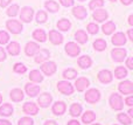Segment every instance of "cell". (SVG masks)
<instances>
[{"mask_svg":"<svg viewBox=\"0 0 133 125\" xmlns=\"http://www.w3.org/2000/svg\"><path fill=\"white\" fill-rule=\"evenodd\" d=\"M115 75L117 78H124V77L127 76V70L125 69L124 67H117L116 68Z\"/></svg>","mask_w":133,"mask_h":125,"instance_id":"35","label":"cell"},{"mask_svg":"<svg viewBox=\"0 0 133 125\" xmlns=\"http://www.w3.org/2000/svg\"><path fill=\"white\" fill-rule=\"evenodd\" d=\"M23 112L27 115H36L39 112V108H37V105L35 103L27 102L23 105Z\"/></svg>","mask_w":133,"mask_h":125,"instance_id":"10","label":"cell"},{"mask_svg":"<svg viewBox=\"0 0 133 125\" xmlns=\"http://www.w3.org/2000/svg\"><path fill=\"white\" fill-rule=\"evenodd\" d=\"M119 91L124 95H129L133 93V84L131 81H124L119 84Z\"/></svg>","mask_w":133,"mask_h":125,"instance_id":"9","label":"cell"},{"mask_svg":"<svg viewBox=\"0 0 133 125\" xmlns=\"http://www.w3.org/2000/svg\"><path fill=\"white\" fill-rule=\"evenodd\" d=\"M11 98L14 102H21L23 100V91L21 89H13L11 91Z\"/></svg>","mask_w":133,"mask_h":125,"instance_id":"21","label":"cell"},{"mask_svg":"<svg viewBox=\"0 0 133 125\" xmlns=\"http://www.w3.org/2000/svg\"><path fill=\"white\" fill-rule=\"evenodd\" d=\"M33 14H34V11H33L32 7L25 6L22 9H21L20 19L23 21V22H30L33 19Z\"/></svg>","mask_w":133,"mask_h":125,"instance_id":"3","label":"cell"},{"mask_svg":"<svg viewBox=\"0 0 133 125\" xmlns=\"http://www.w3.org/2000/svg\"><path fill=\"white\" fill-rule=\"evenodd\" d=\"M104 5V0H91L89 4V7L91 9H98Z\"/></svg>","mask_w":133,"mask_h":125,"instance_id":"38","label":"cell"},{"mask_svg":"<svg viewBox=\"0 0 133 125\" xmlns=\"http://www.w3.org/2000/svg\"><path fill=\"white\" fill-rule=\"evenodd\" d=\"M6 26L9 32L13 33V34H19V33L22 32V25H21V22H19L18 20H13V19L8 20L6 22Z\"/></svg>","mask_w":133,"mask_h":125,"instance_id":"2","label":"cell"},{"mask_svg":"<svg viewBox=\"0 0 133 125\" xmlns=\"http://www.w3.org/2000/svg\"><path fill=\"white\" fill-rule=\"evenodd\" d=\"M72 14L77 19H81V20H82V19H84V18H87V15H88L87 9H85L83 6H76V7H74Z\"/></svg>","mask_w":133,"mask_h":125,"instance_id":"20","label":"cell"},{"mask_svg":"<svg viewBox=\"0 0 133 125\" xmlns=\"http://www.w3.org/2000/svg\"><path fill=\"white\" fill-rule=\"evenodd\" d=\"M37 103H39L40 107H42V108L49 107V104L51 103V95L48 93H44V94H42V95H40L39 100H37Z\"/></svg>","mask_w":133,"mask_h":125,"instance_id":"11","label":"cell"},{"mask_svg":"<svg viewBox=\"0 0 133 125\" xmlns=\"http://www.w3.org/2000/svg\"><path fill=\"white\" fill-rule=\"evenodd\" d=\"M57 88L64 95H71L74 93V88L68 81H60L57 83Z\"/></svg>","mask_w":133,"mask_h":125,"instance_id":"7","label":"cell"},{"mask_svg":"<svg viewBox=\"0 0 133 125\" xmlns=\"http://www.w3.org/2000/svg\"><path fill=\"white\" fill-rule=\"evenodd\" d=\"M132 1H133V0H122V2H123L124 5H130Z\"/></svg>","mask_w":133,"mask_h":125,"instance_id":"54","label":"cell"},{"mask_svg":"<svg viewBox=\"0 0 133 125\" xmlns=\"http://www.w3.org/2000/svg\"><path fill=\"white\" fill-rule=\"evenodd\" d=\"M44 6H46V8L48 9L49 12H57L58 9H60V7H58V4L56 1H54V0H48V1H46V4H44Z\"/></svg>","mask_w":133,"mask_h":125,"instance_id":"33","label":"cell"},{"mask_svg":"<svg viewBox=\"0 0 133 125\" xmlns=\"http://www.w3.org/2000/svg\"><path fill=\"white\" fill-rule=\"evenodd\" d=\"M33 37H34L36 41L44 42L47 39V35H46V33H44L43 29H36V30H34V33H33Z\"/></svg>","mask_w":133,"mask_h":125,"instance_id":"26","label":"cell"},{"mask_svg":"<svg viewBox=\"0 0 133 125\" xmlns=\"http://www.w3.org/2000/svg\"><path fill=\"white\" fill-rule=\"evenodd\" d=\"M127 34H129V37H130V39L133 40V29H132V28H131V29H129Z\"/></svg>","mask_w":133,"mask_h":125,"instance_id":"53","label":"cell"},{"mask_svg":"<svg viewBox=\"0 0 133 125\" xmlns=\"http://www.w3.org/2000/svg\"><path fill=\"white\" fill-rule=\"evenodd\" d=\"M0 125H12V124L6 119H0Z\"/></svg>","mask_w":133,"mask_h":125,"instance_id":"50","label":"cell"},{"mask_svg":"<svg viewBox=\"0 0 133 125\" xmlns=\"http://www.w3.org/2000/svg\"><path fill=\"white\" fill-rule=\"evenodd\" d=\"M82 112V105L78 104V103H74L70 107V115L72 117H78Z\"/></svg>","mask_w":133,"mask_h":125,"instance_id":"31","label":"cell"},{"mask_svg":"<svg viewBox=\"0 0 133 125\" xmlns=\"http://www.w3.org/2000/svg\"><path fill=\"white\" fill-rule=\"evenodd\" d=\"M110 105H111V108L115 110H122L123 105H124L122 96H120L119 94H116V93L112 94L110 97Z\"/></svg>","mask_w":133,"mask_h":125,"instance_id":"1","label":"cell"},{"mask_svg":"<svg viewBox=\"0 0 133 125\" xmlns=\"http://www.w3.org/2000/svg\"><path fill=\"white\" fill-rule=\"evenodd\" d=\"M94 125H101V124H94Z\"/></svg>","mask_w":133,"mask_h":125,"instance_id":"60","label":"cell"},{"mask_svg":"<svg viewBox=\"0 0 133 125\" xmlns=\"http://www.w3.org/2000/svg\"><path fill=\"white\" fill-rule=\"evenodd\" d=\"M9 41V35L5 30H0V44H6Z\"/></svg>","mask_w":133,"mask_h":125,"instance_id":"40","label":"cell"},{"mask_svg":"<svg viewBox=\"0 0 133 125\" xmlns=\"http://www.w3.org/2000/svg\"><path fill=\"white\" fill-rule=\"evenodd\" d=\"M98 80L104 84L110 83V82L112 81V74H111V71H109V70H101V71L98 73Z\"/></svg>","mask_w":133,"mask_h":125,"instance_id":"13","label":"cell"},{"mask_svg":"<svg viewBox=\"0 0 133 125\" xmlns=\"http://www.w3.org/2000/svg\"><path fill=\"white\" fill-rule=\"evenodd\" d=\"M92 61L91 58L89 57V56L84 55V56H81L79 60H78V64H79L81 68H83V69H87V68H89L90 65H91Z\"/></svg>","mask_w":133,"mask_h":125,"instance_id":"24","label":"cell"},{"mask_svg":"<svg viewBox=\"0 0 133 125\" xmlns=\"http://www.w3.org/2000/svg\"><path fill=\"white\" fill-rule=\"evenodd\" d=\"M118 121H119L122 124H124V125H130L131 124V122H132L131 118H130L126 114H119L118 115Z\"/></svg>","mask_w":133,"mask_h":125,"instance_id":"37","label":"cell"},{"mask_svg":"<svg viewBox=\"0 0 133 125\" xmlns=\"http://www.w3.org/2000/svg\"><path fill=\"white\" fill-rule=\"evenodd\" d=\"M110 1H116V0H110Z\"/></svg>","mask_w":133,"mask_h":125,"instance_id":"58","label":"cell"},{"mask_svg":"<svg viewBox=\"0 0 133 125\" xmlns=\"http://www.w3.org/2000/svg\"><path fill=\"white\" fill-rule=\"evenodd\" d=\"M41 70L47 75V76H51L56 71V64L55 62H51V61H47L43 62L41 65Z\"/></svg>","mask_w":133,"mask_h":125,"instance_id":"6","label":"cell"},{"mask_svg":"<svg viewBox=\"0 0 133 125\" xmlns=\"http://www.w3.org/2000/svg\"><path fill=\"white\" fill-rule=\"evenodd\" d=\"M99 98H101V94H99V91L97 90V89H90V90H88L87 94H85V100H87V102L91 103V104L98 102Z\"/></svg>","mask_w":133,"mask_h":125,"instance_id":"4","label":"cell"},{"mask_svg":"<svg viewBox=\"0 0 133 125\" xmlns=\"http://www.w3.org/2000/svg\"><path fill=\"white\" fill-rule=\"evenodd\" d=\"M129 115H130L131 117L133 116V109H130V110H129Z\"/></svg>","mask_w":133,"mask_h":125,"instance_id":"56","label":"cell"},{"mask_svg":"<svg viewBox=\"0 0 133 125\" xmlns=\"http://www.w3.org/2000/svg\"><path fill=\"white\" fill-rule=\"evenodd\" d=\"M126 65L130 69H133V57H129L126 61Z\"/></svg>","mask_w":133,"mask_h":125,"instance_id":"47","label":"cell"},{"mask_svg":"<svg viewBox=\"0 0 133 125\" xmlns=\"http://www.w3.org/2000/svg\"><path fill=\"white\" fill-rule=\"evenodd\" d=\"M94 48L96 49V50H99V51L104 50V49L106 48V41L103 40V39L96 40V41L94 42Z\"/></svg>","mask_w":133,"mask_h":125,"instance_id":"34","label":"cell"},{"mask_svg":"<svg viewBox=\"0 0 133 125\" xmlns=\"http://www.w3.org/2000/svg\"><path fill=\"white\" fill-rule=\"evenodd\" d=\"M26 93H27L28 96H30V97H35V96L37 95V94L40 93V87L39 85H35V84H26Z\"/></svg>","mask_w":133,"mask_h":125,"instance_id":"19","label":"cell"},{"mask_svg":"<svg viewBox=\"0 0 133 125\" xmlns=\"http://www.w3.org/2000/svg\"><path fill=\"white\" fill-rule=\"evenodd\" d=\"M1 102H2V96L0 95V103H1Z\"/></svg>","mask_w":133,"mask_h":125,"instance_id":"57","label":"cell"},{"mask_svg":"<svg viewBox=\"0 0 133 125\" xmlns=\"http://www.w3.org/2000/svg\"><path fill=\"white\" fill-rule=\"evenodd\" d=\"M87 28H88V32L91 33V34H97V33H98V26H97L96 23H94V22L89 23Z\"/></svg>","mask_w":133,"mask_h":125,"instance_id":"44","label":"cell"},{"mask_svg":"<svg viewBox=\"0 0 133 125\" xmlns=\"http://www.w3.org/2000/svg\"><path fill=\"white\" fill-rule=\"evenodd\" d=\"M13 114V107H12L11 104H8V103H6V104H2L1 107H0V115L1 116H11V115Z\"/></svg>","mask_w":133,"mask_h":125,"instance_id":"22","label":"cell"},{"mask_svg":"<svg viewBox=\"0 0 133 125\" xmlns=\"http://www.w3.org/2000/svg\"><path fill=\"white\" fill-rule=\"evenodd\" d=\"M18 12H19V6L18 5H12V6H9L8 9H7V15L15 16L16 14H18Z\"/></svg>","mask_w":133,"mask_h":125,"instance_id":"41","label":"cell"},{"mask_svg":"<svg viewBox=\"0 0 133 125\" xmlns=\"http://www.w3.org/2000/svg\"><path fill=\"white\" fill-rule=\"evenodd\" d=\"M111 55L116 62H123L126 57V50L124 48H115L111 51Z\"/></svg>","mask_w":133,"mask_h":125,"instance_id":"5","label":"cell"},{"mask_svg":"<svg viewBox=\"0 0 133 125\" xmlns=\"http://www.w3.org/2000/svg\"><path fill=\"white\" fill-rule=\"evenodd\" d=\"M35 62L37 63H43L47 58L49 57V51L47 49H40L36 54H35Z\"/></svg>","mask_w":133,"mask_h":125,"instance_id":"18","label":"cell"},{"mask_svg":"<svg viewBox=\"0 0 133 125\" xmlns=\"http://www.w3.org/2000/svg\"><path fill=\"white\" fill-rule=\"evenodd\" d=\"M9 2H11V0H0V6H1V7H6Z\"/></svg>","mask_w":133,"mask_h":125,"instance_id":"49","label":"cell"},{"mask_svg":"<svg viewBox=\"0 0 133 125\" xmlns=\"http://www.w3.org/2000/svg\"><path fill=\"white\" fill-rule=\"evenodd\" d=\"M79 1H85V0H79Z\"/></svg>","mask_w":133,"mask_h":125,"instance_id":"59","label":"cell"},{"mask_svg":"<svg viewBox=\"0 0 133 125\" xmlns=\"http://www.w3.org/2000/svg\"><path fill=\"white\" fill-rule=\"evenodd\" d=\"M36 20L39 23H43L47 21V13L44 11H39L36 14Z\"/></svg>","mask_w":133,"mask_h":125,"instance_id":"39","label":"cell"},{"mask_svg":"<svg viewBox=\"0 0 133 125\" xmlns=\"http://www.w3.org/2000/svg\"><path fill=\"white\" fill-rule=\"evenodd\" d=\"M57 27H58V29L63 30V32H66V30L70 29L71 23H70V21L66 20V19H61L57 22Z\"/></svg>","mask_w":133,"mask_h":125,"instance_id":"32","label":"cell"},{"mask_svg":"<svg viewBox=\"0 0 133 125\" xmlns=\"http://www.w3.org/2000/svg\"><path fill=\"white\" fill-rule=\"evenodd\" d=\"M68 125H81V124L78 123L77 121H75V119H72V121H70V122H69Z\"/></svg>","mask_w":133,"mask_h":125,"instance_id":"52","label":"cell"},{"mask_svg":"<svg viewBox=\"0 0 133 125\" xmlns=\"http://www.w3.org/2000/svg\"><path fill=\"white\" fill-rule=\"evenodd\" d=\"M102 28H103V33H104V34L109 35V34H112V33L115 32L116 25L112 22V21H109V22H105V23H104Z\"/></svg>","mask_w":133,"mask_h":125,"instance_id":"28","label":"cell"},{"mask_svg":"<svg viewBox=\"0 0 133 125\" xmlns=\"http://www.w3.org/2000/svg\"><path fill=\"white\" fill-rule=\"evenodd\" d=\"M96 119V115L92 111H87L84 115L82 116V122L85 124H90L91 122H94Z\"/></svg>","mask_w":133,"mask_h":125,"instance_id":"29","label":"cell"},{"mask_svg":"<svg viewBox=\"0 0 133 125\" xmlns=\"http://www.w3.org/2000/svg\"><path fill=\"white\" fill-rule=\"evenodd\" d=\"M44 125H57V123H56L55 121H47L46 123H44Z\"/></svg>","mask_w":133,"mask_h":125,"instance_id":"51","label":"cell"},{"mask_svg":"<svg viewBox=\"0 0 133 125\" xmlns=\"http://www.w3.org/2000/svg\"><path fill=\"white\" fill-rule=\"evenodd\" d=\"M7 50L11 55H19L20 53V44L18 42H11V43L7 46Z\"/></svg>","mask_w":133,"mask_h":125,"instance_id":"23","label":"cell"},{"mask_svg":"<svg viewBox=\"0 0 133 125\" xmlns=\"http://www.w3.org/2000/svg\"><path fill=\"white\" fill-rule=\"evenodd\" d=\"M60 2L65 7H70L74 5V0H60Z\"/></svg>","mask_w":133,"mask_h":125,"instance_id":"45","label":"cell"},{"mask_svg":"<svg viewBox=\"0 0 133 125\" xmlns=\"http://www.w3.org/2000/svg\"><path fill=\"white\" fill-rule=\"evenodd\" d=\"M76 75H77V71H76L75 69H71V68H69V69H66L63 71V77L66 80H72L76 77Z\"/></svg>","mask_w":133,"mask_h":125,"instance_id":"36","label":"cell"},{"mask_svg":"<svg viewBox=\"0 0 133 125\" xmlns=\"http://www.w3.org/2000/svg\"><path fill=\"white\" fill-rule=\"evenodd\" d=\"M29 78H30V81L40 83V82H42V80H43V76L41 75V73H40L39 70H32L29 74Z\"/></svg>","mask_w":133,"mask_h":125,"instance_id":"30","label":"cell"},{"mask_svg":"<svg viewBox=\"0 0 133 125\" xmlns=\"http://www.w3.org/2000/svg\"><path fill=\"white\" fill-rule=\"evenodd\" d=\"M89 85H90V82H89V80L85 78V77H79V78H77V81H76V83H75V87L78 91H84Z\"/></svg>","mask_w":133,"mask_h":125,"instance_id":"16","label":"cell"},{"mask_svg":"<svg viewBox=\"0 0 133 125\" xmlns=\"http://www.w3.org/2000/svg\"><path fill=\"white\" fill-rule=\"evenodd\" d=\"M65 51L68 53V55L70 56H77L81 53V48L77 43L75 42H68L65 44Z\"/></svg>","mask_w":133,"mask_h":125,"instance_id":"8","label":"cell"},{"mask_svg":"<svg viewBox=\"0 0 133 125\" xmlns=\"http://www.w3.org/2000/svg\"><path fill=\"white\" fill-rule=\"evenodd\" d=\"M112 43L115 46H124L126 43V36L124 33H116L112 36Z\"/></svg>","mask_w":133,"mask_h":125,"instance_id":"12","label":"cell"},{"mask_svg":"<svg viewBox=\"0 0 133 125\" xmlns=\"http://www.w3.org/2000/svg\"><path fill=\"white\" fill-rule=\"evenodd\" d=\"M75 39L77 40L79 43H85V42H88V39H89V37H88L87 33H85L84 30L79 29L75 33Z\"/></svg>","mask_w":133,"mask_h":125,"instance_id":"27","label":"cell"},{"mask_svg":"<svg viewBox=\"0 0 133 125\" xmlns=\"http://www.w3.org/2000/svg\"><path fill=\"white\" fill-rule=\"evenodd\" d=\"M125 103H126L127 105H130V107H131V105L133 104V96H130V97H127L126 100H125Z\"/></svg>","mask_w":133,"mask_h":125,"instance_id":"48","label":"cell"},{"mask_svg":"<svg viewBox=\"0 0 133 125\" xmlns=\"http://www.w3.org/2000/svg\"><path fill=\"white\" fill-rule=\"evenodd\" d=\"M18 125H34V121L29 117H22V118L19 121Z\"/></svg>","mask_w":133,"mask_h":125,"instance_id":"43","label":"cell"},{"mask_svg":"<svg viewBox=\"0 0 133 125\" xmlns=\"http://www.w3.org/2000/svg\"><path fill=\"white\" fill-rule=\"evenodd\" d=\"M14 71L18 73V74H23V73L27 71V68H26V65L22 64V63H16V64L14 65Z\"/></svg>","mask_w":133,"mask_h":125,"instance_id":"42","label":"cell"},{"mask_svg":"<svg viewBox=\"0 0 133 125\" xmlns=\"http://www.w3.org/2000/svg\"><path fill=\"white\" fill-rule=\"evenodd\" d=\"M129 22H130V25L133 26V15H130V18H129Z\"/></svg>","mask_w":133,"mask_h":125,"instance_id":"55","label":"cell"},{"mask_svg":"<svg viewBox=\"0 0 133 125\" xmlns=\"http://www.w3.org/2000/svg\"><path fill=\"white\" fill-rule=\"evenodd\" d=\"M5 58H6V51H5V49L2 47H0V62L4 61Z\"/></svg>","mask_w":133,"mask_h":125,"instance_id":"46","label":"cell"},{"mask_svg":"<svg viewBox=\"0 0 133 125\" xmlns=\"http://www.w3.org/2000/svg\"><path fill=\"white\" fill-rule=\"evenodd\" d=\"M92 18L95 19V20H97L98 22H103L105 19H108V12L105 11V9H95L94 14H92Z\"/></svg>","mask_w":133,"mask_h":125,"instance_id":"15","label":"cell"},{"mask_svg":"<svg viewBox=\"0 0 133 125\" xmlns=\"http://www.w3.org/2000/svg\"><path fill=\"white\" fill-rule=\"evenodd\" d=\"M65 104L63 102H56L53 105V112L55 115H62L65 111Z\"/></svg>","mask_w":133,"mask_h":125,"instance_id":"25","label":"cell"},{"mask_svg":"<svg viewBox=\"0 0 133 125\" xmlns=\"http://www.w3.org/2000/svg\"><path fill=\"white\" fill-rule=\"evenodd\" d=\"M39 50H40V47H39V44L35 43V42H28V43L26 44L25 51H26V54H27L28 56L35 55Z\"/></svg>","mask_w":133,"mask_h":125,"instance_id":"14","label":"cell"},{"mask_svg":"<svg viewBox=\"0 0 133 125\" xmlns=\"http://www.w3.org/2000/svg\"><path fill=\"white\" fill-rule=\"evenodd\" d=\"M49 39H50L51 43H54V44H60L63 41V36L57 30H50L49 32Z\"/></svg>","mask_w":133,"mask_h":125,"instance_id":"17","label":"cell"}]
</instances>
